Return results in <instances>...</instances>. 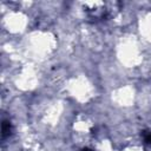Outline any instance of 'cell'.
<instances>
[{
	"label": "cell",
	"mask_w": 151,
	"mask_h": 151,
	"mask_svg": "<svg viewBox=\"0 0 151 151\" xmlns=\"http://www.w3.org/2000/svg\"><path fill=\"white\" fill-rule=\"evenodd\" d=\"M143 138H144L145 143L151 144V131H145V132L143 133Z\"/></svg>",
	"instance_id": "cell-2"
},
{
	"label": "cell",
	"mask_w": 151,
	"mask_h": 151,
	"mask_svg": "<svg viewBox=\"0 0 151 151\" xmlns=\"http://www.w3.org/2000/svg\"><path fill=\"white\" fill-rule=\"evenodd\" d=\"M11 131H12L11 123H9L8 120H4V122H2V133H1L2 139H5L6 137H8V136L11 134Z\"/></svg>",
	"instance_id": "cell-1"
},
{
	"label": "cell",
	"mask_w": 151,
	"mask_h": 151,
	"mask_svg": "<svg viewBox=\"0 0 151 151\" xmlns=\"http://www.w3.org/2000/svg\"><path fill=\"white\" fill-rule=\"evenodd\" d=\"M80 151H92L91 149H87V147H85V149H83V150H80Z\"/></svg>",
	"instance_id": "cell-3"
}]
</instances>
